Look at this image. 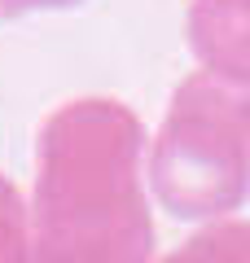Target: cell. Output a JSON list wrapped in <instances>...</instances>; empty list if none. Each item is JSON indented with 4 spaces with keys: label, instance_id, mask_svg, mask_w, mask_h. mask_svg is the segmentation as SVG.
<instances>
[{
    "label": "cell",
    "instance_id": "6da1fadb",
    "mask_svg": "<svg viewBox=\"0 0 250 263\" xmlns=\"http://www.w3.org/2000/svg\"><path fill=\"white\" fill-rule=\"evenodd\" d=\"M140 119L79 97L40 123L31 241L35 263H149L154 224L140 189Z\"/></svg>",
    "mask_w": 250,
    "mask_h": 263
},
{
    "label": "cell",
    "instance_id": "7a4b0ae2",
    "mask_svg": "<svg viewBox=\"0 0 250 263\" xmlns=\"http://www.w3.org/2000/svg\"><path fill=\"white\" fill-rule=\"evenodd\" d=\"M224 97L206 84H185L154 141L149 176L154 193L176 215H206L233 202L241 189L237 171V123Z\"/></svg>",
    "mask_w": 250,
    "mask_h": 263
},
{
    "label": "cell",
    "instance_id": "3957f363",
    "mask_svg": "<svg viewBox=\"0 0 250 263\" xmlns=\"http://www.w3.org/2000/svg\"><path fill=\"white\" fill-rule=\"evenodd\" d=\"M193 44L215 66L250 70V0H202L193 13Z\"/></svg>",
    "mask_w": 250,
    "mask_h": 263
},
{
    "label": "cell",
    "instance_id": "277c9868",
    "mask_svg": "<svg viewBox=\"0 0 250 263\" xmlns=\"http://www.w3.org/2000/svg\"><path fill=\"white\" fill-rule=\"evenodd\" d=\"M0 263H35L31 202L5 171H0Z\"/></svg>",
    "mask_w": 250,
    "mask_h": 263
},
{
    "label": "cell",
    "instance_id": "5b68a950",
    "mask_svg": "<svg viewBox=\"0 0 250 263\" xmlns=\"http://www.w3.org/2000/svg\"><path fill=\"white\" fill-rule=\"evenodd\" d=\"M167 263H250V237L246 233H215V237L185 246Z\"/></svg>",
    "mask_w": 250,
    "mask_h": 263
},
{
    "label": "cell",
    "instance_id": "8992f818",
    "mask_svg": "<svg viewBox=\"0 0 250 263\" xmlns=\"http://www.w3.org/2000/svg\"><path fill=\"white\" fill-rule=\"evenodd\" d=\"M79 0H0V18H22V13H44V9H70Z\"/></svg>",
    "mask_w": 250,
    "mask_h": 263
}]
</instances>
